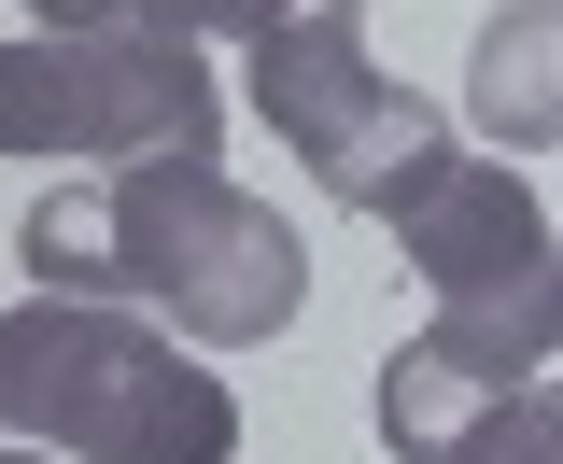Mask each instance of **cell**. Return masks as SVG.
<instances>
[{
  "instance_id": "cell-1",
  "label": "cell",
  "mask_w": 563,
  "mask_h": 464,
  "mask_svg": "<svg viewBox=\"0 0 563 464\" xmlns=\"http://www.w3.org/2000/svg\"><path fill=\"white\" fill-rule=\"evenodd\" d=\"M14 254H29V296L155 310V338H198V352H254L310 296V240L211 155H141V169L57 184L14 225Z\"/></svg>"
},
{
  "instance_id": "cell-2",
  "label": "cell",
  "mask_w": 563,
  "mask_h": 464,
  "mask_svg": "<svg viewBox=\"0 0 563 464\" xmlns=\"http://www.w3.org/2000/svg\"><path fill=\"white\" fill-rule=\"evenodd\" d=\"M0 437L57 464H240V395L141 310L29 296L0 310Z\"/></svg>"
},
{
  "instance_id": "cell-3",
  "label": "cell",
  "mask_w": 563,
  "mask_h": 464,
  "mask_svg": "<svg viewBox=\"0 0 563 464\" xmlns=\"http://www.w3.org/2000/svg\"><path fill=\"white\" fill-rule=\"evenodd\" d=\"M380 225H395V254H409V281L437 296V352H465V366H550L563 338V254H550V198L507 169V155H437V169H409L395 198H380Z\"/></svg>"
},
{
  "instance_id": "cell-4",
  "label": "cell",
  "mask_w": 563,
  "mask_h": 464,
  "mask_svg": "<svg viewBox=\"0 0 563 464\" xmlns=\"http://www.w3.org/2000/svg\"><path fill=\"white\" fill-rule=\"evenodd\" d=\"M211 128H225V85L169 29L113 14V29H14L0 43V155L141 169V155H211Z\"/></svg>"
},
{
  "instance_id": "cell-5",
  "label": "cell",
  "mask_w": 563,
  "mask_h": 464,
  "mask_svg": "<svg viewBox=\"0 0 563 464\" xmlns=\"http://www.w3.org/2000/svg\"><path fill=\"white\" fill-rule=\"evenodd\" d=\"M254 113L296 141V169H310L339 211H380L409 169L451 155L437 99L366 57V0H324V14H296V29L254 43Z\"/></svg>"
},
{
  "instance_id": "cell-6",
  "label": "cell",
  "mask_w": 563,
  "mask_h": 464,
  "mask_svg": "<svg viewBox=\"0 0 563 464\" xmlns=\"http://www.w3.org/2000/svg\"><path fill=\"white\" fill-rule=\"evenodd\" d=\"M380 437H395V464H563V380L395 338L380 352Z\"/></svg>"
},
{
  "instance_id": "cell-7",
  "label": "cell",
  "mask_w": 563,
  "mask_h": 464,
  "mask_svg": "<svg viewBox=\"0 0 563 464\" xmlns=\"http://www.w3.org/2000/svg\"><path fill=\"white\" fill-rule=\"evenodd\" d=\"M550 0H521V14H493L479 29V128L493 141H550Z\"/></svg>"
},
{
  "instance_id": "cell-8",
  "label": "cell",
  "mask_w": 563,
  "mask_h": 464,
  "mask_svg": "<svg viewBox=\"0 0 563 464\" xmlns=\"http://www.w3.org/2000/svg\"><path fill=\"white\" fill-rule=\"evenodd\" d=\"M128 29H169V43H198V29H240V43H268L296 14H324V0H113Z\"/></svg>"
},
{
  "instance_id": "cell-9",
  "label": "cell",
  "mask_w": 563,
  "mask_h": 464,
  "mask_svg": "<svg viewBox=\"0 0 563 464\" xmlns=\"http://www.w3.org/2000/svg\"><path fill=\"white\" fill-rule=\"evenodd\" d=\"M29 29H113V0H29Z\"/></svg>"
}]
</instances>
